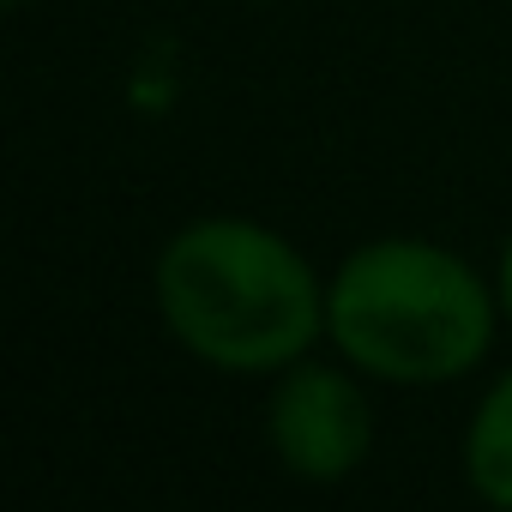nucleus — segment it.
Listing matches in <instances>:
<instances>
[{"label":"nucleus","instance_id":"7ed1b4c3","mask_svg":"<svg viewBox=\"0 0 512 512\" xmlns=\"http://www.w3.org/2000/svg\"><path fill=\"white\" fill-rule=\"evenodd\" d=\"M368 374L338 362H320L314 350L290 368L272 374L266 392V446L284 476L332 488L350 482L368 452H374V404H368Z\"/></svg>","mask_w":512,"mask_h":512},{"label":"nucleus","instance_id":"20e7f679","mask_svg":"<svg viewBox=\"0 0 512 512\" xmlns=\"http://www.w3.org/2000/svg\"><path fill=\"white\" fill-rule=\"evenodd\" d=\"M458 464H464V482L476 500L512 512V368H500L470 422H464V446H458Z\"/></svg>","mask_w":512,"mask_h":512},{"label":"nucleus","instance_id":"423d86ee","mask_svg":"<svg viewBox=\"0 0 512 512\" xmlns=\"http://www.w3.org/2000/svg\"><path fill=\"white\" fill-rule=\"evenodd\" d=\"M7 7H25V0H7Z\"/></svg>","mask_w":512,"mask_h":512},{"label":"nucleus","instance_id":"f257e3e1","mask_svg":"<svg viewBox=\"0 0 512 512\" xmlns=\"http://www.w3.org/2000/svg\"><path fill=\"white\" fill-rule=\"evenodd\" d=\"M163 332L211 374L272 380L326 338V278L308 253L241 211L181 223L151 272Z\"/></svg>","mask_w":512,"mask_h":512},{"label":"nucleus","instance_id":"f03ea898","mask_svg":"<svg viewBox=\"0 0 512 512\" xmlns=\"http://www.w3.org/2000/svg\"><path fill=\"white\" fill-rule=\"evenodd\" d=\"M500 320L494 284L428 235H374L326 278V344L380 386L470 380Z\"/></svg>","mask_w":512,"mask_h":512},{"label":"nucleus","instance_id":"39448f33","mask_svg":"<svg viewBox=\"0 0 512 512\" xmlns=\"http://www.w3.org/2000/svg\"><path fill=\"white\" fill-rule=\"evenodd\" d=\"M494 296H500V314L512 326V235L500 241V260H494Z\"/></svg>","mask_w":512,"mask_h":512}]
</instances>
